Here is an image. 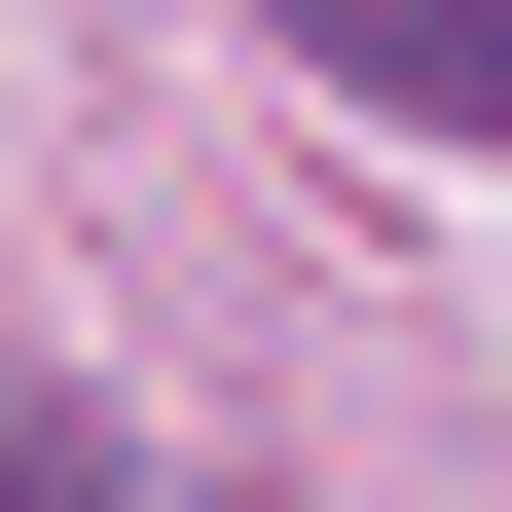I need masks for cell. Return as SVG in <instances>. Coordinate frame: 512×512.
Masks as SVG:
<instances>
[{
    "label": "cell",
    "instance_id": "1",
    "mask_svg": "<svg viewBox=\"0 0 512 512\" xmlns=\"http://www.w3.org/2000/svg\"><path fill=\"white\" fill-rule=\"evenodd\" d=\"M293 74H366V110H439V147H512V0H293Z\"/></svg>",
    "mask_w": 512,
    "mask_h": 512
},
{
    "label": "cell",
    "instance_id": "2",
    "mask_svg": "<svg viewBox=\"0 0 512 512\" xmlns=\"http://www.w3.org/2000/svg\"><path fill=\"white\" fill-rule=\"evenodd\" d=\"M0 512H147V476H110V439H74V403H0Z\"/></svg>",
    "mask_w": 512,
    "mask_h": 512
}]
</instances>
